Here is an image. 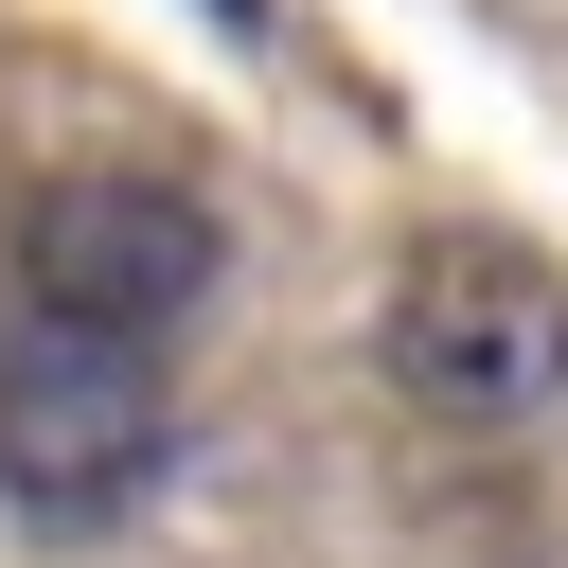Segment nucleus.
<instances>
[{
  "label": "nucleus",
  "mask_w": 568,
  "mask_h": 568,
  "mask_svg": "<svg viewBox=\"0 0 568 568\" xmlns=\"http://www.w3.org/2000/svg\"><path fill=\"white\" fill-rule=\"evenodd\" d=\"M373 373L426 426H532L568 408V266L515 231H408L373 284Z\"/></svg>",
  "instance_id": "1"
},
{
  "label": "nucleus",
  "mask_w": 568,
  "mask_h": 568,
  "mask_svg": "<svg viewBox=\"0 0 568 568\" xmlns=\"http://www.w3.org/2000/svg\"><path fill=\"white\" fill-rule=\"evenodd\" d=\"M160 462H178L160 337H106V320L18 302V320H0V497L53 515V532H89V515H124Z\"/></svg>",
  "instance_id": "2"
},
{
  "label": "nucleus",
  "mask_w": 568,
  "mask_h": 568,
  "mask_svg": "<svg viewBox=\"0 0 568 568\" xmlns=\"http://www.w3.org/2000/svg\"><path fill=\"white\" fill-rule=\"evenodd\" d=\"M0 248H18V302L106 320V337H178L213 302V266H231V231H213V195L178 160H53Z\"/></svg>",
  "instance_id": "3"
}]
</instances>
